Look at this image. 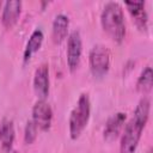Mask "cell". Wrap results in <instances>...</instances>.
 <instances>
[{"label": "cell", "instance_id": "1", "mask_svg": "<svg viewBox=\"0 0 153 153\" xmlns=\"http://www.w3.org/2000/svg\"><path fill=\"white\" fill-rule=\"evenodd\" d=\"M151 103L149 99L143 97L137 103L131 118L127 122L124 131L121 136L120 152L121 153H134L137 148L139 141L142 135V130L146 127V123L149 117Z\"/></svg>", "mask_w": 153, "mask_h": 153}, {"label": "cell", "instance_id": "2", "mask_svg": "<svg viewBox=\"0 0 153 153\" xmlns=\"http://www.w3.org/2000/svg\"><path fill=\"white\" fill-rule=\"evenodd\" d=\"M100 24L104 32L116 43H122L127 27L122 6L117 1H109L104 5L100 13Z\"/></svg>", "mask_w": 153, "mask_h": 153}, {"label": "cell", "instance_id": "3", "mask_svg": "<svg viewBox=\"0 0 153 153\" xmlns=\"http://www.w3.org/2000/svg\"><path fill=\"white\" fill-rule=\"evenodd\" d=\"M91 116V99L88 93H81L69 114L68 130L72 140H76L86 128Z\"/></svg>", "mask_w": 153, "mask_h": 153}, {"label": "cell", "instance_id": "4", "mask_svg": "<svg viewBox=\"0 0 153 153\" xmlns=\"http://www.w3.org/2000/svg\"><path fill=\"white\" fill-rule=\"evenodd\" d=\"M90 71L94 78L104 76L110 68V51L103 44H96L88 54Z\"/></svg>", "mask_w": 153, "mask_h": 153}, {"label": "cell", "instance_id": "5", "mask_svg": "<svg viewBox=\"0 0 153 153\" xmlns=\"http://www.w3.org/2000/svg\"><path fill=\"white\" fill-rule=\"evenodd\" d=\"M81 53H82V39L81 35L78 30H73L68 37H67V66L71 72H74L81 59Z\"/></svg>", "mask_w": 153, "mask_h": 153}, {"label": "cell", "instance_id": "6", "mask_svg": "<svg viewBox=\"0 0 153 153\" xmlns=\"http://www.w3.org/2000/svg\"><path fill=\"white\" fill-rule=\"evenodd\" d=\"M31 121L39 130L45 131L50 128L53 121V109L45 99H38L33 104Z\"/></svg>", "mask_w": 153, "mask_h": 153}, {"label": "cell", "instance_id": "7", "mask_svg": "<svg viewBox=\"0 0 153 153\" xmlns=\"http://www.w3.org/2000/svg\"><path fill=\"white\" fill-rule=\"evenodd\" d=\"M49 66L41 63L33 74V91L38 99H47L49 94Z\"/></svg>", "mask_w": 153, "mask_h": 153}, {"label": "cell", "instance_id": "8", "mask_svg": "<svg viewBox=\"0 0 153 153\" xmlns=\"http://www.w3.org/2000/svg\"><path fill=\"white\" fill-rule=\"evenodd\" d=\"M126 118H127L126 112H122V111H118L108 118L104 130H103V136L106 141H112L118 136V134L126 122Z\"/></svg>", "mask_w": 153, "mask_h": 153}, {"label": "cell", "instance_id": "9", "mask_svg": "<svg viewBox=\"0 0 153 153\" xmlns=\"http://www.w3.org/2000/svg\"><path fill=\"white\" fill-rule=\"evenodd\" d=\"M124 5L127 6L129 13L131 14L136 26L142 31H147L148 14L145 10V1H126Z\"/></svg>", "mask_w": 153, "mask_h": 153}, {"label": "cell", "instance_id": "10", "mask_svg": "<svg viewBox=\"0 0 153 153\" xmlns=\"http://www.w3.org/2000/svg\"><path fill=\"white\" fill-rule=\"evenodd\" d=\"M22 12V1L20 0H8L4 4L1 13V23L6 29L12 27Z\"/></svg>", "mask_w": 153, "mask_h": 153}, {"label": "cell", "instance_id": "11", "mask_svg": "<svg viewBox=\"0 0 153 153\" xmlns=\"http://www.w3.org/2000/svg\"><path fill=\"white\" fill-rule=\"evenodd\" d=\"M68 27H69V18L65 13H57L54 17L53 26H51V37L56 44L62 43L68 37Z\"/></svg>", "mask_w": 153, "mask_h": 153}, {"label": "cell", "instance_id": "12", "mask_svg": "<svg viewBox=\"0 0 153 153\" xmlns=\"http://www.w3.org/2000/svg\"><path fill=\"white\" fill-rule=\"evenodd\" d=\"M14 136H16V131H14L13 121L7 117L2 118L0 122V145L6 153H10L12 151Z\"/></svg>", "mask_w": 153, "mask_h": 153}, {"label": "cell", "instance_id": "13", "mask_svg": "<svg viewBox=\"0 0 153 153\" xmlns=\"http://www.w3.org/2000/svg\"><path fill=\"white\" fill-rule=\"evenodd\" d=\"M43 38H44V35L41 29L37 27L31 32V35L26 42V45L24 48V53H23L24 62H27L32 57V55L39 50V48L42 47V43H43Z\"/></svg>", "mask_w": 153, "mask_h": 153}, {"label": "cell", "instance_id": "14", "mask_svg": "<svg viewBox=\"0 0 153 153\" xmlns=\"http://www.w3.org/2000/svg\"><path fill=\"white\" fill-rule=\"evenodd\" d=\"M152 85H153V72H152V68L148 66L141 72L139 79L136 81V88L139 91L146 93V92L151 91Z\"/></svg>", "mask_w": 153, "mask_h": 153}, {"label": "cell", "instance_id": "15", "mask_svg": "<svg viewBox=\"0 0 153 153\" xmlns=\"http://www.w3.org/2000/svg\"><path fill=\"white\" fill-rule=\"evenodd\" d=\"M37 133H38V129L37 127L35 126V123L29 120L26 122V126H25V130H24V141L26 145H31L36 137H37Z\"/></svg>", "mask_w": 153, "mask_h": 153}, {"label": "cell", "instance_id": "16", "mask_svg": "<svg viewBox=\"0 0 153 153\" xmlns=\"http://www.w3.org/2000/svg\"><path fill=\"white\" fill-rule=\"evenodd\" d=\"M1 5H2V2H1V1H0V7H1Z\"/></svg>", "mask_w": 153, "mask_h": 153}, {"label": "cell", "instance_id": "17", "mask_svg": "<svg viewBox=\"0 0 153 153\" xmlns=\"http://www.w3.org/2000/svg\"><path fill=\"white\" fill-rule=\"evenodd\" d=\"M13 153H18V152H13Z\"/></svg>", "mask_w": 153, "mask_h": 153}]
</instances>
